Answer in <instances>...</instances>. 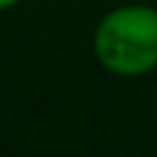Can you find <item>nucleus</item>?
I'll return each mask as SVG.
<instances>
[{
    "mask_svg": "<svg viewBox=\"0 0 157 157\" xmlns=\"http://www.w3.org/2000/svg\"><path fill=\"white\" fill-rule=\"evenodd\" d=\"M93 56L108 73L140 78L157 70V9L122 3L105 12L93 29Z\"/></svg>",
    "mask_w": 157,
    "mask_h": 157,
    "instance_id": "f257e3e1",
    "label": "nucleus"
},
{
    "mask_svg": "<svg viewBox=\"0 0 157 157\" xmlns=\"http://www.w3.org/2000/svg\"><path fill=\"white\" fill-rule=\"evenodd\" d=\"M17 3H23V0H0V12H9V9H15Z\"/></svg>",
    "mask_w": 157,
    "mask_h": 157,
    "instance_id": "f03ea898",
    "label": "nucleus"
},
{
    "mask_svg": "<svg viewBox=\"0 0 157 157\" xmlns=\"http://www.w3.org/2000/svg\"><path fill=\"white\" fill-rule=\"evenodd\" d=\"M154 117H157V105H154Z\"/></svg>",
    "mask_w": 157,
    "mask_h": 157,
    "instance_id": "7ed1b4c3",
    "label": "nucleus"
}]
</instances>
